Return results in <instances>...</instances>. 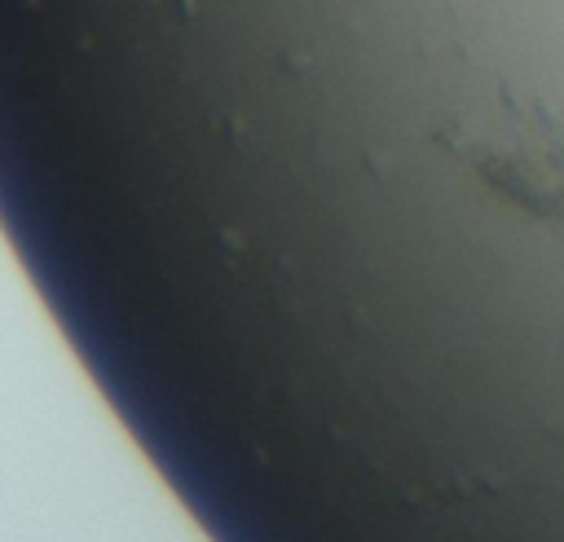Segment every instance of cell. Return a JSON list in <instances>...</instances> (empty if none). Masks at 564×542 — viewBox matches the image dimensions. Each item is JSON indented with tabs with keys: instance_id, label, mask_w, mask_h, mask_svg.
Instances as JSON below:
<instances>
[{
	"instance_id": "6da1fadb",
	"label": "cell",
	"mask_w": 564,
	"mask_h": 542,
	"mask_svg": "<svg viewBox=\"0 0 564 542\" xmlns=\"http://www.w3.org/2000/svg\"><path fill=\"white\" fill-rule=\"evenodd\" d=\"M454 150L498 198L529 216H564V106L502 101Z\"/></svg>"
}]
</instances>
